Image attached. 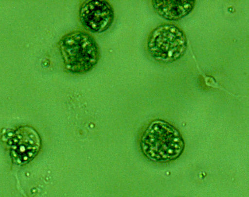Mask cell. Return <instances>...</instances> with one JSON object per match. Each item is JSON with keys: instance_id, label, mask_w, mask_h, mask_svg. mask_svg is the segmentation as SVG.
I'll return each mask as SVG.
<instances>
[{"instance_id": "cell-1", "label": "cell", "mask_w": 249, "mask_h": 197, "mask_svg": "<svg viewBox=\"0 0 249 197\" xmlns=\"http://www.w3.org/2000/svg\"><path fill=\"white\" fill-rule=\"evenodd\" d=\"M140 144L142 153L149 160L160 163L178 159L185 147L179 131L161 119L155 120L149 125L142 136Z\"/></svg>"}, {"instance_id": "cell-2", "label": "cell", "mask_w": 249, "mask_h": 197, "mask_svg": "<svg viewBox=\"0 0 249 197\" xmlns=\"http://www.w3.org/2000/svg\"><path fill=\"white\" fill-rule=\"evenodd\" d=\"M59 49L65 70L73 74H83L98 63L100 52L94 38L81 31L71 32L62 37Z\"/></svg>"}, {"instance_id": "cell-3", "label": "cell", "mask_w": 249, "mask_h": 197, "mask_svg": "<svg viewBox=\"0 0 249 197\" xmlns=\"http://www.w3.org/2000/svg\"><path fill=\"white\" fill-rule=\"evenodd\" d=\"M187 48L185 33L178 27L171 24L160 25L149 34L147 49L156 61L168 64L179 59Z\"/></svg>"}, {"instance_id": "cell-4", "label": "cell", "mask_w": 249, "mask_h": 197, "mask_svg": "<svg viewBox=\"0 0 249 197\" xmlns=\"http://www.w3.org/2000/svg\"><path fill=\"white\" fill-rule=\"evenodd\" d=\"M78 15L83 27L94 33L106 31L114 19L113 8L105 0L84 1L79 8Z\"/></svg>"}, {"instance_id": "cell-5", "label": "cell", "mask_w": 249, "mask_h": 197, "mask_svg": "<svg viewBox=\"0 0 249 197\" xmlns=\"http://www.w3.org/2000/svg\"><path fill=\"white\" fill-rule=\"evenodd\" d=\"M11 155L15 162L24 164L37 154L41 146L39 135L32 127H18L8 135L7 142Z\"/></svg>"}, {"instance_id": "cell-6", "label": "cell", "mask_w": 249, "mask_h": 197, "mask_svg": "<svg viewBox=\"0 0 249 197\" xmlns=\"http://www.w3.org/2000/svg\"><path fill=\"white\" fill-rule=\"evenodd\" d=\"M155 11L166 20L177 21L182 18L194 9L196 0H151Z\"/></svg>"}]
</instances>
